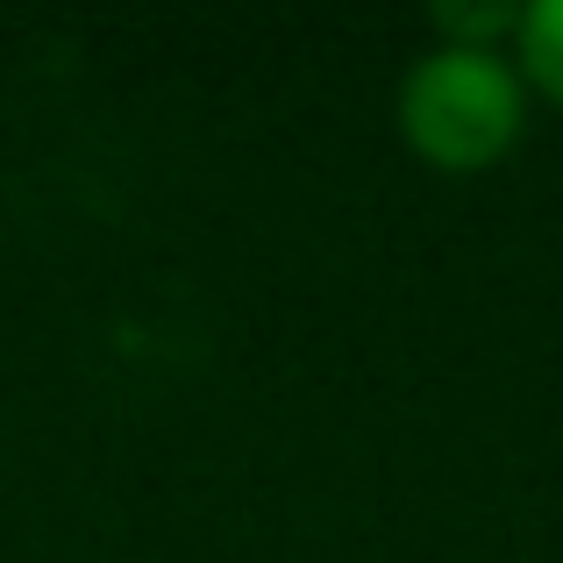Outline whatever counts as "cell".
<instances>
[{
    "instance_id": "cell-3",
    "label": "cell",
    "mask_w": 563,
    "mask_h": 563,
    "mask_svg": "<svg viewBox=\"0 0 563 563\" xmlns=\"http://www.w3.org/2000/svg\"><path fill=\"white\" fill-rule=\"evenodd\" d=\"M521 29V8H435V36L464 51H499V36Z\"/></svg>"
},
{
    "instance_id": "cell-1",
    "label": "cell",
    "mask_w": 563,
    "mask_h": 563,
    "mask_svg": "<svg viewBox=\"0 0 563 563\" xmlns=\"http://www.w3.org/2000/svg\"><path fill=\"white\" fill-rule=\"evenodd\" d=\"M521 71L499 51H464V43H435L413 57L399 79V129L435 172H485L514 151L521 136Z\"/></svg>"
},
{
    "instance_id": "cell-2",
    "label": "cell",
    "mask_w": 563,
    "mask_h": 563,
    "mask_svg": "<svg viewBox=\"0 0 563 563\" xmlns=\"http://www.w3.org/2000/svg\"><path fill=\"white\" fill-rule=\"evenodd\" d=\"M514 51H521L528 79L563 108V0H528L521 29H514Z\"/></svg>"
}]
</instances>
